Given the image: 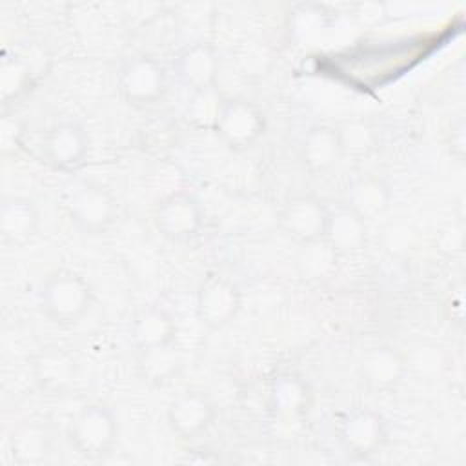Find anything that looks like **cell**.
<instances>
[{"mask_svg": "<svg viewBox=\"0 0 466 466\" xmlns=\"http://www.w3.org/2000/svg\"><path fill=\"white\" fill-rule=\"evenodd\" d=\"M38 304L42 313L56 324L78 322L93 304V288L78 273L58 269L40 284Z\"/></svg>", "mask_w": 466, "mask_h": 466, "instance_id": "6da1fadb", "label": "cell"}, {"mask_svg": "<svg viewBox=\"0 0 466 466\" xmlns=\"http://www.w3.org/2000/svg\"><path fill=\"white\" fill-rule=\"evenodd\" d=\"M116 435V419L113 411L100 402L84 406L69 424V439L86 459L106 457L113 450Z\"/></svg>", "mask_w": 466, "mask_h": 466, "instance_id": "7a4b0ae2", "label": "cell"}, {"mask_svg": "<svg viewBox=\"0 0 466 466\" xmlns=\"http://www.w3.org/2000/svg\"><path fill=\"white\" fill-rule=\"evenodd\" d=\"M64 206L71 222L89 235L104 233L116 217L115 197L96 182L76 184L66 195Z\"/></svg>", "mask_w": 466, "mask_h": 466, "instance_id": "3957f363", "label": "cell"}, {"mask_svg": "<svg viewBox=\"0 0 466 466\" xmlns=\"http://www.w3.org/2000/svg\"><path fill=\"white\" fill-rule=\"evenodd\" d=\"M167 86L166 69L149 55L129 58L118 73V91L133 107H147L157 104Z\"/></svg>", "mask_w": 466, "mask_h": 466, "instance_id": "277c9868", "label": "cell"}, {"mask_svg": "<svg viewBox=\"0 0 466 466\" xmlns=\"http://www.w3.org/2000/svg\"><path fill=\"white\" fill-rule=\"evenodd\" d=\"M213 131L229 149H248L264 135L266 116L246 98H226Z\"/></svg>", "mask_w": 466, "mask_h": 466, "instance_id": "5b68a950", "label": "cell"}, {"mask_svg": "<svg viewBox=\"0 0 466 466\" xmlns=\"http://www.w3.org/2000/svg\"><path fill=\"white\" fill-rule=\"evenodd\" d=\"M242 295L238 286L220 275H209L197 289L195 313L200 324L211 329L228 326L240 311Z\"/></svg>", "mask_w": 466, "mask_h": 466, "instance_id": "8992f818", "label": "cell"}, {"mask_svg": "<svg viewBox=\"0 0 466 466\" xmlns=\"http://www.w3.org/2000/svg\"><path fill=\"white\" fill-rule=\"evenodd\" d=\"M204 224V215L197 198L184 191L164 197L155 209V226L162 237L173 242L195 238Z\"/></svg>", "mask_w": 466, "mask_h": 466, "instance_id": "52a82bcc", "label": "cell"}, {"mask_svg": "<svg viewBox=\"0 0 466 466\" xmlns=\"http://www.w3.org/2000/svg\"><path fill=\"white\" fill-rule=\"evenodd\" d=\"M89 153V135L76 122L55 124L44 138V157L60 171H75Z\"/></svg>", "mask_w": 466, "mask_h": 466, "instance_id": "ba28073f", "label": "cell"}, {"mask_svg": "<svg viewBox=\"0 0 466 466\" xmlns=\"http://www.w3.org/2000/svg\"><path fill=\"white\" fill-rule=\"evenodd\" d=\"M339 439L342 446L353 455H371L386 441V422L384 417L370 408H357L350 411L340 426Z\"/></svg>", "mask_w": 466, "mask_h": 466, "instance_id": "9c48e42d", "label": "cell"}, {"mask_svg": "<svg viewBox=\"0 0 466 466\" xmlns=\"http://www.w3.org/2000/svg\"><path fill=\"white\" fill-rule=\"evenodd\" d=\"M328 213L329 209L317 197L297 195L284 204L280 224L289 237L302 244L324 237Z\"/></svg>", "mask_w": 466, "mask_h": 466, "instance_id": "30bf717a", "label": "cell"}, {"mask_svg": "<svg viewBox=\"0 0 466 466\" xmlns=\"http://www.w3.org/2000/svg\"><path fill=\"white\" fill-rule=\"evenodd\" d=\"M169 428L184 437L191 439L206 431L215 419V406L211 399L197 390H187L177 395L166 410Z\"/></svg>", "mask_w": 466, "mask_h": 466, "instance_id": "8fae6325", "label": "cell"}, {"mask_svg": "<svg viewBox=\"0 0 466 466\" xmlns=\"http://www.w3.org/2000/svg\"><path fill=\"white\" fill-rule=\"evenodd\" d=\"M33 379L47 393L67 391L76 377L75 357L60 346H46L33 357Z\"/></svg>", "mask_w": 466, "mask_h": 466, "instance_id": "7c38bea8", "label": "cell"}, {"mask_svg": "<svg viewBox=\"0 0 466 466\" xmlns=\"http://www.w3.org/2000/svg\"><path fill=\"white\" fill-rule=\"evenodd\" d=\"M175 73L178 80L191 91L215 86L218 75V56L213 46L197 42L184 47L175 58Z\"/></svg>", "mask_w": 466, "mask_h": 466, "instance_id": "4fadbf2b", "label": "cell"}, {"mask_svg": "<svg viewBox=\"0 0 466 466\" xmlns=\"http://www.w3.org/2000/svg\"><path fill=\"white\" fill-rule=\"evenodd\" d=\"M359 373L371 388L391 390L406 375V359L393 346H375L362 355Z\"/></svg>", "mask_w": 466, "mask_h": 466, "instance_id": "5bb4252c", "label": "cell"}, {"mask_svg": "<svg viewBox=\"0 0 466 466\" xmlns=\"http://www.w3.org/2000/svg\"><path fill=\"white\" fill-rule=\"evenodd\" d=\"M268 404L275 415L300 417L311 406L309 384L297 373H277L269 382Z\"/></svg>", "mask_w": 466, "mask_h": 466, "instance_id": "9a60e30c", "label": "cell"}, {"mask_svg": "<svg viewBox=\"0 0 466 466\" xmlns=\"http://www.w3.org/2000/svg\"><path fill=\"white\" fill-rule=\"evenodd\" d=\"M40 224V215L33 200L25 197H4L0 204V235L9 244H25Z\"/></svg>", "mask_w": 466, "mask_h": 466, "instance_id": "2e32d148", "label": "cell"}, {"mask_svg": "<svg viewBox=\"0 0 466 466\" xmlns=\"http://www.w3.org/2000/svg\"><path fill=\"white\" fill-rule=\"evenodd\" d=\"M391 202L390 186L377 175H359L346 189V206L364 220L382 215Z\"/></svg>", "mask_w": 466, "mask_h": 466, "instance_id": "e0dca14e", "label": "cell"}, {"mask_svg": "<svg viewBox=\"0 0 466 466\" xmlns=\"http://www.w3.org/2000/svg\"><path fill=\"white\" fill-rule=\"evenodd\" d=\"M322 238L339 255L359 251L366 244V220L348 206L329 209Z\"/></svg>", "mask_w": 466, "mask_h": 466, "instance_id": "ac0fdd59", "label": "cell"}, {"mask_svg": "<svg viewBox=\"0 0 466 466\" xmlns=\"http://www.w3.org/2000/svg\"><path fill=\"white\" fill-rule=\"evenodd\" d=\"M340 157L344 155L337 127L315 126L304 135L300 142V160L313 173L331 169L340 160Z\"/></svg>", "mask_w": 466, "mask_h": 466, "instance_id": "d6986e66", "label": "cell"}, {"mask_svg": "<svg viewBox=\"0 0 466 466\" xmlns=\"http://www.w3.org/2000/svg\"><path fill=\"white\" fill-rule=\"evenodd\" d=\"M175 331L173 317L158 306L140 309L131 320V339L137 350L171 344L175 340Z\"/></svg>", "mask_w": 466, "mask_h": 466, "instance_id": "ffe728a7", "label": "cell"}, {"mask_svg": "<svg viewBox=\"0 0 466 466\" xmlns=\"http://www.w3.org/2000/svg\"><path fill=\"white\" fill-rule=\"evenodd\" d=\"M339 257L340 255L324 238L302 242L295 257L297 273L309 284L326 282L337 273Z\"/></svg>", "mask_w": 466, "mask_h": 466, "instance_id": "44dd1931", "label": "cell"}, {"mask_svg": "<svg viewBox=\"0 0 466 466\" xmlns=\"http://www.w3.org/2000/svg\"><path fill=\"white\" fill-rule=\"evenodd\" d=\"M182 360L177 348L171 344L138 350L137 368L140 377L149 384H167L180 371Z\"/></svg>", "mask_w": 466, "mask_h": 466, "instance_id": "7402d4cb", "label": "cell"}, {"mask_svg": "<svg viewBox=\"0 0 466 466\" xmlns=\"http://www.w3.org/2000/svg\"><path fill=\"white\" fill-rule=\"evenodd\" d=\"M224 100L226 98L218 93L215 86L208 89L193 91V96L186 106L187 122L198 129H215Z\"/></svg>", "mask_w": 466, "mask_h": 466, "instance_id": "603a6c76", "label": "cell"}, {"mask_svg": "<svg viewBox=\"0 0 466 466\" xmlns=\"http://www.w3.org/2000/svg\"><path fill=\"white\" fill-rule=\"evenodd\" d=\"M337 133L342 146V155L366 157L377 147V131L370 122L362 118L342 122L337 127Z\"/></svg>", "mask_w": 466, "mask_h": 466, "instance_id": "cb8c5ba5", "label": "cell"}, {"mask_svg": "<svg viewBox=\"0 0 466 466\" xmlns=\"http://www.w3.org/2000/svg\"><path fill=\"white\" fill-rule=\"evenodd\" d=\"M31 86V67L20 56H4L0 64V96L4 104L16 100Z\"/></svg>", "mask_w": 466, "mask_h": 466, "instance_id": "d4e9b609", "label": "cell"}, {"mask_svg": "<svg viewBox=\"0 0 466 466\" xmlns=\"http://www.w3.org/2000/svg\"><path fill=\"white\" fill-rule=\"evenodd\" d=\"M450 149L451 155L457 157L459 160L464 158V151H466V135H464V120L459 118L457 122L451 124V131H450Z\"/></svg>", "mask_w": 466, "mask_h": 466, "instance_id": "484cf974", "label": "cell"}]
</instances>
